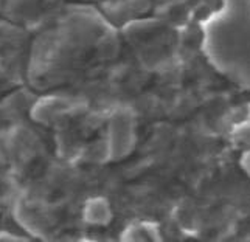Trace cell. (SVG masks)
<instances>
[{
    "instance_id": "obj_1",
    "label": "cell",
    "mask_w": 250,
    "mask_h": 242,
    "mask_svg": "<svg viewBox=\"0 0 250 242\" xmlns=\"http://www.w3.org/2000/svg\"><path fill=\"white\" fill-rule=\"evenodd\" d=\"M202 48L219 73L250 89V0H221L202 23Z\"/></svg>"
},
{
    "instance_id": "obj_2",
    "label": "cell",
    "mask_w": 250,
    "mask_h": 242,
    "mask_svg": "<svg viewBox=\"0 0 250 242\" xmlns=\"http://www.w3.org/2000/svg\"><path fill=\"white\" fill-rule=\"evenodd\" d=\"M109 155L110 159H123L135 144V121L129 110H118L109 124Z\"/></svg>"
},
{
    "instance_id": "obj_3",
    "label": "cell",
    "mask_w": 250,
    "mask_h": 242,
    "mask_svg": "<svg viewBox=\"0 0 250 242\" xmlns=\"http://www.w3.org/2000/svg\"><path fill=\"white\" fill-rule=\"evenodd\" d=\"M84 218L92 225H106L112 219V208L109 202L103 197H93L85 203Z\"/></svg>"
},
{
    "instance_id": "obj_4",
    "label": "cell",
    "mask_w": 250,
    "mask_h": 242,
    "mask_svg": "<svg viewBox=\"0 0 250 242\" xmlns=\"http://www.w3.org/2000/svg\"><path fill=\"white\" fill-rule=\"evenodd\" d=\"M123 239H127V241H159L160 239L159 228L156 223L148 222V221L135 222L125 230Z\"/></svg>"
},
{
    "instance_id": "obj_5",
    "label": "cell",
    "mask_w": 250,
    "mask_h": 242,
    "mask_svg": "<svg viewBox=\"0 0 250 242\" xmlns=\"http://www.w3.org/2000/svg\"><path fill=\"white\" fill-rule=\"evenodd\" d=\"M233 140L246 149L250 148V121H243V123L235 126Z\"/></svg>"
},
{
    "instance_id": "obj_6",
    "label": "cell",
    "mask_w": 250,
    "mask_h": 242,
    "mask_svg": "<svg viewBox=\"0 0 250 242\" xmlns=\"http://www.w3.org/2000/svg\"><path fill=\"white\" fill-rule=\"evenodd\" d=\"M239 165H241V168L244 169L246 174L250 176V148L244 151L243 157H241V160H239Z\"/></svg>"
}]
</instances>
